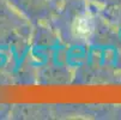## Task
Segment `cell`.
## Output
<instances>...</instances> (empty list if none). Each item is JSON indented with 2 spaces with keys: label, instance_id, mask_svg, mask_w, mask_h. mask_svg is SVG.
Listing matches in <instances>:
<instances>
[{
  "label": "cell",
  "instance_id": "cell-1",
  "mask_svg": "<svg viewBox=\"0 0 121 120\" xmlns=\"http://www.w3.org/2000/svg\"><path fill=\"white\" fill-rule=\"evenodd\" d=\"M76 31H77V35H79L82 37L89 36L90 31H91V23H90L89 18H86V17L79 18L76 24Z\"/></svg>",
  "mask_w": 121,
  "mask_h": 120
}]
</instances>
